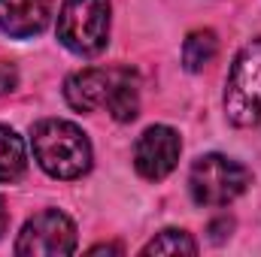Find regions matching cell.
Segmentation results:
<instances>
[{"label":"cell","mask_w":261,"mask_h":257,"mask_svg":"<svg viewBox=\"0 0 261 257\" xmlns=\"http://www.w3.org/2000/svg\"><path fill=\"white\" fill-rule=\"evenodd\" d=\"M110 85H113V70H100V67H88L82 73H73L64 85L67 103L76 112H94L100 106H107L110 97Z\"/></svg>","instance_id":"cell-8"},{"label":"cell","mask_w":261,"mask_h":257,"mask_svg":"<svg viewBox=\"0 0 261 257\" xmlns=\"http://www.w3.org/2000/svg\"><path fill=\"white\" fill-rule=\"evenodd\" d=\"M143 254H197V242L186 230H161L143 245Z\"/></svg>","instance_id":"cell-12"},{"label":"cell","mask_w":261,"mask_h":257,"mask_svg":"<svg viewBox=\"0 0 261 257\" xmlns=\"http://www.w3.org/2000/svg\"><path fill=\"white\" fill-rule=\"evenodd\" d=\"M100 251H122V245H94L91 254H100Z\"/></svg>","instance_id":"cell-15"},{"label":"cell","mask_w":261,"mask_h":257,"mask_svg":"<svg viewBox=\"0 0 261 257\" xmlns=\"http://www.w3.org/2000/svg\"><path fill=\"white\" fill-rule=\"evenodd\" d=\"M34 157L52 179H79L91 167V142L82 130L61 118H46L31 133Z\"/></svg>","instance_id":"cell-1"},{"label":"cell","mask_w":261,"mask_h":257,"mask_svg":"<svg viewBox=\"0 0 261 257\" xmlns=\"http://www.w3.org/2000/svg\"><path fill=\"white\" fill-rule=\"evenodd\" d=\"M107 109L116 121H134L137 109H140V79L125 70L116 67L113 70V85H110V97H107Z\"/></svg>","instance_id":"cell-9"},{"label":"cell","mask_w":261,"mask_h":257,"mask_svg":"<svg viewBox=\"0 0 261 257\" xmlns=\"http://www.w3.org/2000/svg\"><path fill=\"white\" fill-rule=\"evenodd\" d=\"M58 40L76 55H97L110 40V0H64Z\"/></svg>","instance_id":"cell-3"},{"label":"cell","mask_w":261,"mask_h":257,"mask_svg":"<svg viewBox=\"0 0 261 257\" xmlns=\"http://www.w3.org/2000/svg\"><path fill=\"white\" fill-rule=\"evenodd\" d=\"M52 15V0H0V27L15 40L43 34Z\"/></svg>","instance_id":"cell-7"},{"label":"cell","mask_w":261,"mask_h":257,"mask_svg":"<svg viewBox=\"0 0 261 257\" xmlns=\"http://www.w3.org/2000/svg\"><path fill=\"white\" fill-rule=\"evenodd\" d=\"M15 85H18V70H15V64L0 61V97L12 94V91H15Z\"/></svg>","instance_id":"cell-13"},{"label":"cell","mask_w":261,"mask_h":257,"mask_svg":"<svg viewBox=\"0 0 261 257\" xmlns=\"http://www.w3.org/2000/svg\"><path fill=\"white\" fill-rule=\"evenodd\" d=\"M6 224H9V212H6V203H3V197H0V236L6 233Z\"/></svg>","instance_id":"cell-14"},{"label":"cell","mask_w":261,"mask_h":257,"mask_svg":"<svg viewBox=\"0 0 261 257\" xmlns=\"http://www.w3.org/2000/svg\"><path fill=\"white\" fill-rule=\"evenodd\" d=\"M179 151H182L179 133L173 127L155 124V127H149L137 139V145H134V167H137V173L143 179L161 182V179H167L176 170Z\"/></svg>","instance_id":"cell-6"},{"label":"cell","mask_w":261,"mask_h":257,"mask_svg":"<svg viewBox=\"0 0 261 257\" xmlns=\"http://www.w3.org/2000/svg\"><path fill=\"white\" fill-rule=\"evenodd\" d=\"M249 188V170L225 154H203L192 164L189 191L197 206H228Z\"/></svg>","instance_id":"cell-4"},{"label":"cell","mask_w":261,"mask_h":257,"mask_svg":"<svg viewBox=\"0 0 261 257\" xmlns=\"http://www.w3.org/2000/svg\"><path fill=\"white\" fill-rule=\"evenodd\" d=\"M28 170L24 142L15 130L0 127V182H15Z\"/></svg>","instance_id":"cell-10"},{"label":"cell","mask_w":261,"mask_h":257,"mask_svg":"<svg viewBox=\"0 0 261 257\" xmlns=\"http://www.w3.org/2000/svg\"><path fill=\"white\" fill-rule=\"evenodd\" d=\"M76 251V224L58 209H46L34 215L15 242V254L37 257V254H73Z\"/></svg>","instance_id":"cell-5"},{"label":"cell","mask_w":261,"mask_h":257,"mask_svg":"<svg viewBox=\"0 0 261 257\" xmlns=\"http://www.w3.org/2000/svg\"><path fill=\"white\" fill-rule=\"evenodd\" d=\"M216 52H219L216 34L213 30H195L182 43V64H186V70H192V73H200L203 67L213 64Z\"/></svg>","instance_id":"cell-11"},{"label":"cell","mask_w":261,"mask_h":257,"mask_svg":"<svg viewBox=\"0 0 261 257\" xmlns=\"http://www.w3.org/2000/svg\"><path fill=\"white\" fill-rule=\"evenodd\" d=\"M225 112L237 127L261 124V40L246 43L234 58L225 91Z\"/></svg>","instance_id":"cell-2"}]
</instances>
